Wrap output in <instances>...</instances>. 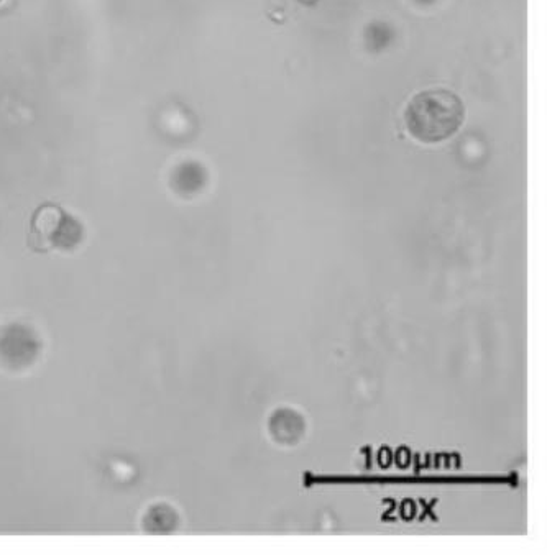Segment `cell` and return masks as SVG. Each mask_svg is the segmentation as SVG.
<instances>
[{
  "instance_id": "1",
  "label": "cell",
  "mask_w": 547,
  "mask_h": 555,
  "mask_svg": "<svg viewBox=\"0 0 547 555\" xmlns=\"http://www.w3.org/2000/svg\"><path fill=\"white\" fill-rule=\"evenodd\" d=\"M465 106L456 92L433 88L413 96L405 111L411 137L423 143H441L464 125Z\"/></svg>"
},
{
  "instance_id": "2",
  "label": "cell",
  "mask_w": 547,
  "mask_h": 555,
  "mask_svg": "<svg viewBox=\"0 0 547 555\" xmlns=\"http://www.w3.org/2000/svg\"><path fill=\"white\" fill-rule=\"evenodd\" d=\"M33 247L38 250H71L83 239V227L60 207L38 209L32 221Z\"/></svg>"
},
{
  "instance_id": "3",
  "label": "cell",
  "mask_w": 547,
  "mask_h": 555,
  "mask_svg": "<svg viewBox=\"0 0 547 555\" xmlns=\"http://www.w3.org/2000/svg\"><path fill=\"white\" fill-rule=\"evenodd\" d=\"M301 2H304V4H313L316 0H301Z\"/></svg>"
}]
</instances>
